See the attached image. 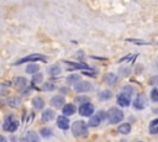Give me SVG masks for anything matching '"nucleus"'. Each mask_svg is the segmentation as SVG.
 <instances>
[{
	"label": "nucleus",
	"mask_w": 158,
	"mask_h": 142,
	"mask_svg": "<svg viewBox=\"0 0 158 142\" xmlns=\"http://www.w3.org/2000/svg\"><path fill=\"white\" fill-rule=\"evenodd\" d=\"M72 132L75 137H85L88 135V125L83 120L74 121L72 125Z\"/></svg>",
	"instance_id": "1"
},
{
	"label": "nucleus",
	"mask_w": 158,
	"mask_h": 142,
	"mask_svg": "<svg viewBox=\"0 0 158 142\" xmlns=\"http://www.w3.org/2000/svg\"><path fill=\"white\" fill-rule=\"evenodd\" d=\"M106 116H107L109 122L112 123V125L114 123H118V122H121L123 120V112L117 107H110L107 114H106Z\"/></svg>",
	"instance_id": "2"
},
{
	"label": "nucleus",
	"mask_w": 158,
	"mask_h": 142,
	"mask_svg": "<svg viewBox=\"0 0 158 142\" xmlns=\"http://www.w3.org/2000/svg\"><path fill=\"white\" fill-rule=\"evenodd\" d=\"M106 117V112L104 111V110H100L99 112H96L94 116H91L90 119H89V122H88V125L90 126V127H96V126H99L101 122H102V120Z\"/></svg>",
	"instance_id": "3"
},
{
	"label": "nucleus",
	"mask_w": 158,
	"mask_h": 142,
	"mask_svg": "<svg viewBox=\"0 0 158 142\" xmlns=\"http://www.w3.org/2000/svg\"><path fill=\"white\" fill-rule=\"evenodd\" d=\"M147 105L148 102H147V98L144 94H138L133 100V107L136 110H143L147 107Z\"/></svg>",
	"instance_id": "4"
},
{
	"label": "nucleus",
	"mask_w": 158,
	"mask_h": 142,
	"mask_svg": "<svg viewBox=\"0 0 158 142\" xmlns=\"http://www.w3.org/2000/svg\"><path fill=\"white\" fill-rule=\"evenodd\" d=\"M79 114L81 116H85V117H89L94 114V105L90 104L89 101L88 102H84L79 106Z\"/></svg>",
	"instance_id": "5"
},
{
	"label": "nucleus",
	"mask_w": 158,
	"mask_h": 142,
	"mask_svg": "<svg viewBox=\"0 0 158 142\" xmlns=\"http://www.w3.org/2000/svg\"><path fill=\"white\" fill-rule=\"evenodd\" d=\"M37 61H46V57H43L41 54H30V56H26V57L19 59L14 64L17 65V64H22V63H26V62H37Z\"/></svg>",
	"instance_id": "6"
},
{
	"label": "nucleus",
	"mask_w": 158,
	"mask_h": 142,
	"mask_svg": "<svg viewBox=\"0 0 158 142\" xmlns=\"http://www.w3.org/2000/svg\"><path fill=\"white\" fill-rule=\"evenodd\" d=\"M91 89V84L89 81H85V80H78L74 85V90L77 93H85V91H89Z\"/></svg>",
	"instance_id": "7"
},
{
	"label": "nucleus",
	"mask_w": 158,
	"mask_h": 142,
	"mask_svg": "<svg viewBox=\"0 0 158 142\" xmlns=\"http://www.w3.org/2000/svg\"><path fill=\"white\" fill-rule=\"evenodd\" d=\"M117 104H118L120 106H122V107H127V106H130V104H131V98H130L128 95L121 93V94L117 96Z\"/></svg>",
	"instance_id": "8"
},
{
	"label": "nucleus",
	"mask_w": 158,
	"mask_h": 142,
	"mask_svg": "<svg viewBox=\"0 0 158 142\" xmlns=\"http://www.w3.org/2000/svg\"><path fill=\"white\" fill-rule=\"evenodd\" d=\"M64 102H65V100H64V98L60 96V95H56V96H53V98L51 99V101H49V104H51L53 107H56V109L62 107V106L64 105Z\"/></svg>",
	"instance_id": "9"
},
{
	"label": "nucleus",
	"mask_w": 158,
	"mask_h": 142,
	"mask_svg": "<svg viewBox=\"0 0 158 142\" xmlns=\"http://www.w3.org/2000/svg\"><path fill=\"white\" fill-rule=\"evenodd\" d=\"M17 127H19V122H17L16 120L9 121V119H7V121L4 123V130H5V131H9V132H14V131H16Z\"/></svg>",
	"instance_id": "10"
},
{
	"label": "nucleus",
	"mask_w": 158,
	"mask_h": 142,
	"mask_svg": "<svg viewBox=\"0 0 158 142\" xmlns=\"http://www.w3.org/2000/svg\"><path fill=\"white\" fill-rule=\"evenodd\" d=\"M117 81V75L114 73H106L104 75V83L107 85H115Z\"/></svg>",
	"instance_id": "11"
},
{
	"label": "nucleus",
	"mask_w": 158,
	"mask_h": 142,
	"mask_svg": "<svg viewBox=\"0 0 158 142\" xmlns=\"http://www.w3.org/2000/svg\"><path fill=\"white\" fill-rule=\"evenodd\" d=\"M57 126L62 130H67L69 127V120L65 116H59L57 119Z\"/></svg>",
	"instance_id": "12"
},
{
	"label": "nucleus",
	"mask_w": 158,
	"mask_h": 142,
	"mask_svg": "<svg viewBox=\"0 0 158 142\" xmlns=\"http://www.w3.org/2000/svg\"><path fill=\"white\" fill-rule=\"evenodd\" d=\"M14 83H15V86H16L17 89H20V90H22V89L27 85V80H26V78H23V77H16V78L14 79Z\"/></svg>",
	"instance_id": "13"
},
{
	"label": "nucleus",
	"mask_w": 158,
	"mask_h": 142,
	"mask_svg": "<svg viewBox=\"0 0 158 142\" xmlns=\"http://www.w3.org/2000/svg\"><path fill=\"white\" fill-rule=\"evenodd\" d=\"M54 119V111L53 110H44L43 112H42V121L43 122H49V121H52Z\"/></svg>",
	"instance_id": "14"
},
{
	"label": "nucleus",
	"mask_w": 158,
	"mask_h": 142,
	"mask_svg": "<svg viewBox=\"0 0 158 142\" xmlns=\"http://www.w3.org/2000/svg\"><path fill=\"white\" fill-rule=\"evenodd\" d=\"M62 111L65 116H72L73 114H75V106L73 104H65V105H63Z\"/></svg>",
	"instance_id": "15"
},
{
	"label": "nucleus",
	"mask_w": 158,
	"mask_h": 142,
	"mask_svg": "<svg viewBox=\"0 0 158 142\" xmlns=\"http://www.w3.org/2000/svg\"><path fill=\"white\" fill-rule=\"evenodd\" d=\"M32 105H33V107H35V109L41 110V109H43V107H44V101H43V99H42V98L36 96V98H33V100H32Z\"/></svg>",
	"instance_id": "16"
},
{
	"label": "nucleus",
	"mask_w": 158,
	"mask_h": 142,
	"mask_svg": "<svg viewBox=\"0 0 158 142\" xmlns=\"http://www.w3.org/2000/svg\"><path fill=\"white\" fill-rule=\"evenodd\" d=\"M60 67L58 65V64H52V65H49L48 68H47V73L49 74V75H58L59 73H60Z\"/></svg>",
	"instance_id": "17"
},
{
	"label": "nucleus",
	"mask_w": 158,
	"mask_h": 142,
	"mask_svg": "<svg viewBox=\"0 0 158 142\" xmlns=\"http://www.w3.org/2000/svg\"><path fill=\"white\" fill-rule=\"evenodd\" d=\"M98 98H99V100L106 101V100H109V99L112 98V93H111L110 90H102V91H100V93L98 94Z\"/></svg>",
	"instance_id": "18"
},
{
	"label": "nucleus",
	"mask_w": 158,
	"mask_h": 142,
	"mask_svg": "<svg viewBox=\"0 0 158 142\" xmlns=\"http://www.w3.org/2000/svg\"><path fill=\"white\" fill-rule=\"evenodd\" d=\"M117 131L122 135H128L131 132V125L130 123H121L117 128Z\"/></svg>",
	"instance_id": "19"
},
{
	"label": "nucleus",
	"mask_w": 158,
	"mask_h": 142,
	"mask_svg": "<svg viewBox=\"0 0 158 142\" xmlns=\"http://www.w3.org/2000/svg\"><path fill=\"white\" fill-rule=\"evenodd\" d=\"M20 99L17 96H10L7 99V105L11 106V107H19L20 106Z\"/></svg>",
	"instance_id": "20"
},
{
	"label": "nucleus",
	"mask_w": 158,
	"mask_h": 142,
	"mask_svg": "<svg viewBox=\"0 0 158 142\" xmlns=\"http://www.w3.org/2000/svg\"><path fill=\"white\" fill-rule=\"evenodd\" d=\"M40 70V67H38V64H36V63H30L28 65H27V68H26V72L28 73V74H35V73H37Z\"/></svg>",
	"instance_id": "21"
},
{
	"label": "nucleus",
	"mask_w": 158,
	"mask_h": 142,
	"mask_svg": "<svg viewBox=\"0 0 158 142\" xmlns=\"http://www.w3.org/2000/svg\"><path fill=\"white\" fill-rule=\"evenodd\" d=\"M78 68H80V69H86L88 65L84 64V63H73V62H69V63H68V69H78Z\"/></svg>",
	"instance_id": "22"
},
{
	"label": "nucleus",
	"mask_w": 158,
	"mask_h": 142,
	"mask_svg": "<svg viewBox=\"0 0 158 142\" xmlns=\"http://www.w3.org/2000/svg\"><path fill=\"white\" fill-rule=\"evenodd\" d=\"M25 140L26 141H33V142H37L38 140H40V137L36 135V132H32V131H30V132H27L26 133V136H25Z\"/></svg>",
	"instance_id": "23"
},
{
	"label": "nucleus",
	"mask_w": 158,
	"mask_h": 142,
	"mask_svg": "<svg viewBox=\"0 0 158 142\" xmlns=\"http://www.w3.org/2000/svg\"><path fill=\"white\" fill-rule=\"evenodd\" d=\"M43 81V74L42 73H35L33 74V78H32V83L33 84H38V83H42Z\"/></svg>",
	"instance_id": "24"
},
{
	"label": "nucleus",
	"mask_w": 158,
	"mask_h": 142,
	"mask_svg": "<svg viewBox=\"0 0 158 142\" xmlns=\"http://www.w3.org/2000/svg\"><path fill=\"white\" fill-rule=\"evenodd\" d=\"M122 93L126 94V95H128V96L131 98V96L133 95V93H135V88L131 86V85H126V86L122 88Z\"/></svg>",
	"instance_id": "25"
},
{
	"label": "nucleus",
	"mask_w": 158,
	"mask_h": 142,
	"mask_svg": "<svg viewBox=\"0 0 158 142\" xmlns=\"http://www.w3.org/2000/svg\"><path fill=\"white\" fill-rule=\"evenodd\" d=\"M78 80H80V77L78 74H70L69 77H67V81L69 84H75Z\"/></svg>",
	"instance_id": "26"
},
{
	"label": "nucleus",
	"mask_w": 158,
	"mask_h": 142,
	"mask_svg": "<svg viewBox=\"0 0 158 142\" xmlns=\"http://www.w3.org/2000/svg\"><path fill=\"white\" fill-rule=\"evenodd\" d=\"M42 89L46 90V91H52V90L56 89V85H54V83H52V81H47V83L43 84Z\"/></svg>",
	"instance_id": "27"
},
{
	"label": "nucleus",
	"mask_w": 158,
	"mask_h": 142,
	"mask_svg": "<svg viewBox=\"0 0 158 142\" xmlns=\"http://www.w3.org/2000/svg\"><path fill=\"white\" fill-rule=\"evenodd\" d=\"M40 133L42 137H49V136H52V130L49 127H43V128H41Z\"/></svg>",
	"instance_id": "28"
},
{
	"label": "nucleus",
	"mask_w": 158,
	"mask_h": 142,
	"mask_svg": "<svg viewBox=\"0 0 158 142\" xmlns=\"http://www.w3.org/2000/svg\"><path fill=\"white\" fill-rule=\"evenodd\" d=\"M151 99H152V101L158 102V89L157 88L156 89H152V91H151Z\"/></svg>",
	"instance_id": "29"
},
{
	"label": "nucleus",
	"mask_w": 158,
	"mask_h": 142,
	"mask_svg": "<svg viewBox=\"0 0 158 142\" xmlns=\"http://www.w3.org/2000/svg\"><path fill=\"white\" fill-rule=\"evenodd\" d=\"M88 101H89V98H88V96H83V95H80V96L75 98V102L84 104V102H88Z\"/></svg>",
	"instance_id": "30"
},
{
	"label": "nucleus",
	"mask_w": 158,
	"mask_h": 142,
	"mask_svg": "<svg viewBox=\"0 0 158 142\" xmlns=\"http://www.w3.org/2000/svg\"><path fill=\"white\" fill-rule=\"evenodd\" d=\"M118 72H120V74H121V75H123V77H127V75L130 74V68H126V67H121V68L118 69Z\"/></svg>",
	"instance_id": "31"
},
{
	"label": "nucleus",
	"mask_w": 158,
	"mask_h": 142,
	"mask_svg": "<svg viewBox=\"0 0 158 142\" xmlns=\"http://www.w3.org/2000/svg\"><path fill=\"white\" fill-rule=\"evenodd\" d=\"M156 127H158V119H154V120L151 121V123H149V132H152Z\"/></svg>",
	"instance_id": "32"
},
{
	"label": "nucleus",
	"mask_w": 158,
	"mask_h": 142,
	"mask_svg": "<svg viewBox=\"0 0 158 142\" xmlns=\"http://www.w3.org/2000/svg\"><path fill=\"white\" fill-rule=\"evenodd\" d=\"M127 41H130V42H133V43H136V44H148L147 42H144V41H141V40H133V38H127Z\"/></svg>",
	"instance_id": "33"
},
{
	"label": "nucleus",
	"mask_w": 158,
	"mask_h": 142,
	"mask_svg": "<svg viewBox=\"0 0 158 142\" xmlns=\"http://www.w3.org/2000/svg\"><path fill=\"white\" fill-rule=\"evenodd\" d=\"M149 84H152V85H158V75H156V77L151 78V80H149Z\"/></svg>",
	"instance_id": "34"
},
{
	"label": "nucleus",
	"mask_w": 158,
	"mask_h": 142,
	"mask_svg": "<svg viewBox=\"0 0 158 142\" xmlns=\"http://www.w3.org/2000/svg\"><path fill=\"white\" fill-rule=\"evenodd\" d=\"M59 91H62L63 94H68L69 93V89L68 88H59Z\"/></svg>",
	"instance_id": "35"
},
{
	"label": "nucleus",
	"mask_w": 158,
	"mask_h": 142,
	"mask_svg": "<svg viewBox=\"0 0 158 142\" xmlns=\"http://www.w3.org/2000/svg\"><path fill=\"white\" fill-rule=\"evenodd\" d=\"M0 141H2V142H5V141H6V138H5L4 136H0Z\"/></svg>",
	"instance_id": "36"
}]
</instances>
